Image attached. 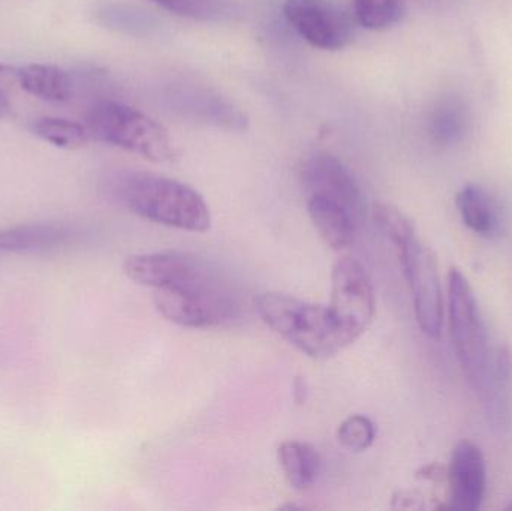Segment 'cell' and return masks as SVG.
I'll return each instance as SVG.
<instances>
[{"label":"cell","mask_w":512,"mask_h":511,"mask_svg":"<svg viewBox=\"0 0 512 511\" xmlns=\"http://www.w3.org/2000/svg\"><path fill=\"white\" fill-rule=\"evenodd\" d=\"M354 18L369 30H387L402 21L406 14L405 0H352Z\"/></svg>","instance_id":"cell-17"},{"label":"cell","mask_w":512,"mask_h":511,"mask_svg":"<svg viewBox=\"0 0 512 511\" xmlns=\"http://www.w3.org/2000/svg\"><path fill=\"white\" fill-rule=\"evenodd\" d=\"M17 72L18 71H15L11 66L0 63V117L5 116V114H8L9 110H11L8 95H6L5 89H3V81L9 77H17Z\"/></svg>","instance_id":"cell-24"},{"label":"cell","mask_w":512,"mask_h":511,"mask_svg":"<svg viewBox=\"0 0 512 511\" xmlns=\"http://www.w3.org/2000/svg\"><path fill=\"white\" fill-rule=\"evenodd\" d=\"M451 509L475 511L480 509L486 495V459L477 444L462 441L457 444L448 468Z\"/></svg>","instance_id":"cell-11"},{"label":"cell","mask_w":512,"mask_h":511,"mask_svg":"<svg viewBox=\"0 0 512 511\" xmlns=\"http://www.w3.org/2000/svg\"><path fill=\"white\" fill-rule=\"evenodd\" d=\"M396 249L411 291L418 326L424 335L439 339L444 321V297L436 255L417 236Z\"/></svg>","instance_id":"cell-6"},{"label":"cell","mask_w":512,"mask_h":511,"mask_svg":"<svg viewBox=\"0 0 512 511\" xmlns=\"http://www.w3.org/2000/svg\"><path fill=\"white\" fill-rule=\"evenodd\" d=\"M255 308L270 329L313 359H327L351 345L328 306L288 294L264 293L256 297Z\"/></svg>","instance_id":"cell-3"},{"label":"cell","mask_w":512,"mask_h":511,"mask_svg":"<svg viewBox=\"0 0 512 511\" xmlns=\"http://www.w3.org/2000/svg\"><path fill=\"white\" fill-rule=\"evenodd\" d=\"M301 185L306 198H322L339 204L358 221L364 218V198L351 171L336 156L315 153L301 168Z\"/></svg>","instance_id":"cell-10"},{"label":"cell","mask_w":512,"mask_h":511,"mask_svg":"<svg viewBox=\"0 0 512 511\" xmlns=\"http://www.w3.org/2000/svg\"><path fill=\"white\" fill-rule=\"evenodd\" d=\"M152 2L180 17L195 18V20H210L221 14L219 0H152Z\"/></svg>","instance_id":"cell-22"},{"label":"cell","mask_w":512,"mask_h":511,"mask_svg":"<svg viewBox=\"0 0 512 511\" xmlns=\"http://www.w3.org/2000/svg\"><path fill=\"white\" fill-rule=\"evenodd\" d=\"M373 218H375L376 225L379 230L385 234V237L390 239L394 246L402 245L406 240L411 237L417 236L414 224L411 219L397 209L387 203H378L373 207Z\"/></svg>","instance_id":"cell-19"},{"label":"cell","mask_w":512,"mask_h":511,"mask_svg":"<svg viewBox=\"0 0 512 511\" xmlns=\"http://www.w3.org/2000/svg\"><path fill=\"white\" fill-rule=\"evenodd\" d=\"M156 309L162 317L188 329L228 326L240 315V305L230 288L203 291L155 290Z\"/></svg>","instance_id":"cell-8"},{"label":"cell","mask_w":512,"mask_h":511,"mask_svg":"<svg viewBox=\"0 0 512 511\" xmlns=\"http://www.w3.org/2000/svg\"><path fill=\"white\" fill-rule=\"evenodd\" d=\"M96 15H98L102 24H107L108 27H113V29L123 30V32L144 26V21L141 20L140 15L129 12L123 6L104 5L96 11Z\"/></svg>","instance_id":"cell-23"},{"label":"cell","mask_w":512,"mask_h":511,"mask_svg":"<svg viewBox=\"0 0 512 511\" xmlns=\"http://www.w3.org/2000/svg\"><path fill=\"white\" fill-rule=\"evenodd\" d=\"M90 138L128 150L153 162L176 158L170 135L164 126L129 105L99 101L86 114Z\"/></svg>","instance_id":"cell-4"},{"label":"cell","mask_w":512,"mask_h":511,"mask_svg":"<svg viewBox=\"0 0 512 511\" xmlns=\"http://www.w3.org/2000/svg\"><path fill=\"white\" fill-rule=\"evenodd\" d=\"M280 467L295 491H307L318 480L321 461L310 444L286 441L277 450Z\"/></svg>","instance_id":"cell-15"},{"label":"cell","mask_w":512,"mask_h":511,"mask_svg":"<svg viewBox=\"0 0 512 511\" xmlns=\"http://www.w3.org/2000/svg\"><path fill=\"white\" fill-rule=\"evenodd\" d=\"M285 17L292 29L313 47L340 50L352 39V18L330 0H288Z\"/></svg>","instance_id":"cell-9"},{"label":"cell","mask_w":512,"mask_h":511,"mask_svg":"<svg viewBox=\"0 0 512 511\" xmlns=\"http://www.w3.org/2000/svg\"><path fill=\"white\" fill-rule=\"evenodd\" d=\"M123 272L135 284L153 290L203 291L227 285L213 266L189 252L132 255L126 258Z\"/></svg>","instance_id":"cell-5"},{"label":"cell","mask_w":512,"mask_h":511,"mask_svg":"<svg viewBox=\"0 0 512 511\" xmlns=\"http://www.w3.org/2000/svg\"><path fill=\"white\" fill-rule=\"evenodd\" d=\"M32 132L36 137L60 149H77L90 138L86 126L60 117H42L35 120Z\"/></svg>","instance_id":"cell-18"},{"label":"cell","mask_w":512,"mask_h":511,"mask_svg":"<svg viewBox=\"0 0 512 511\" xmlns=\"http://www.w3.org/2000/svg\"><path fill=\"white\" fill-rule=\"evenodd\" d=\"M306 200L310 219L330 248L342 251L354 243L361 222L351 212L322 198Z\"/></svg>","instance_id":"cell-12"},{"label":"cell","mask_w":512,"mask_h":511,"mask_svg":"<svg viewBox=\"0 0 512 511\" xmlns=\"http://www.w3.org/2000/svg\"><path fill=\"white\" fill-rule=\"evenodd\" d=\"M71 237V230L63 225H23L0 231V251L15 254L50 251L66 245Z\"/></svg>","instance_id":"cell-13"},{"label":"cell","mask_w":512,"mask_h":511,"mask_svg":"<svg viewBox=\"0 0 512 511\" xmlns=\"http://www.w3.org/2000/svg\"><path fill=\"white\" fill-rule=\"evenodd\" d=\"M448 318L457 362L472 389L490 396L502 365L493 368L489 335L468 279L456 267L448 273Z\"/></svg>","instance_id":"cell-2"},{"label":"cell","mask_w":512,"mask_h":511,"mask_svg":"<svg viewBox=\"0 0 512 511\" xmlns=\"http://www.w3.org/2000/svg\"><path fill=\"white\" fill-rule=\"evenodd\" d=\"M466 117L463 108L456 102L442 105L433 119V135L441 143H456L465 131Z\"/></svg>","instance_id":"cell-21"},{"label":"cell","mask_w":512,"mask_h":511,"mask_svg":"<svg viewBox=\"0 0 512 511\" xmlns=\"http://www.w3.org/2000/svg\"><path fill=\"white\" fill-rule=\"evenodd\" d=\"M376 431L375 425L369 417L355 414L343 420L340 425L337 438L340 444L351 452H364L372 446L375 441Z\"/></svg>","instance_id":"cell-20"},{"label":"cell","mask_w":512,"mask_h":511,"mask_svg":"<svg viewBox=\"0 0 512 511\" xmlns=\"http://www.w3.org/2000/svg\"><path fill=\"white\" fill-rule=\"evenodd\" d=\"M17 80L29 95L50 102H65L72 96V81L59 66L33 65L18 69Z\"/></svg>","instance_id":"cell-14"},{"label":"cell","mask_w":512,"mask_h":511,"mask_svg":"<svg viewBox=\"0 0 512 511\" xmlns=\"http://www.w3.org/2000/svg\"><path fill=\"white\" fill-rule=\"evenodd\" d=\"M457 209L466 227L480 236H492L498 230V216L489 195L480 186L466 185L457 194Z\"/></svg>","instance_id":"cell-16"},{"label":"cell","mask_w":512,"mask_h":511,"mask_svg":"<svg viewBox=\"0 0 512 511\" xmlns=\"http://www.w3.org/2000/svg\"><path fill=\"white\" fill-rule=\"evenodd\" d=\"M120 198L135 215L191 233H206L212 215L200 192L186 183L153 173H134L119 188Z\"/></svg>","instance_id":"cell-1"},{"label":"cell","mask_w":512,"mask_h":511,"mask_svg":"<svg viewBox=\"0 0 512 511\" xmlns=\"http://www.w3.org/2000/svg\"><path fill=\"white\" fill-rule=\"evenodd\" d=\"M328 308L349 344H354L372 323L375 291L363 264L354 258L345 257L334 264Z\"/></svg>","instance_id":"cell-7"}]
</instances>
